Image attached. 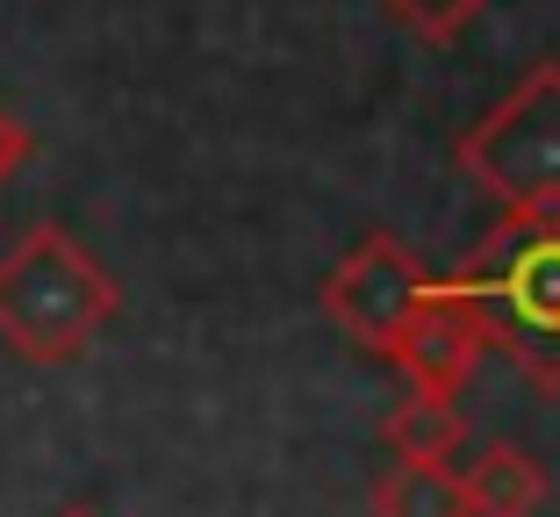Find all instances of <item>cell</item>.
<instances>
[{"label": "cell", "mask_w": 560, "mask_h": 517, "mask_svg": "<svg viewBox=\"0 0 560 517\" xmlns=\"http://www.w3.org/2000/svg\"><path fill=\"white\" fill-rule=\"evenodd\" d=\"M453 166L503 216H560V58H539L495 108L467 122Z\"/></svg>", "instance_id": "3"}, {"label": "cell", "mask_w": 560, "mask_h": 517, "mask_svg": "<svg viewBox=\"0 0 560 517\" xmlns=\"http://www.w3.org/2000/svg\"><path fill=\"white\" fill-rule=\"evenodd\" d=\"M381 8H388L410 36H424V44H460L467 22H475L489 0H381Z\"/></svg>", "instance_id": "9"}, {"label": "cell", "mask_w": 560, "mask_h": 517, "mask_svg": "<svg viewBox=\"0 0 560 517\" xmlns=\"http://www.w3.org/2000/svg\"><path fill=\"white\" fill-rule=\"evenodd\" d=\"M481 352H489V331H481L460 302L439 287V273H431L424 302H417L410 317H402V331L381 345V360L410 381V396H460V388L475 381Z\"/></svg>", "instance_id": "5"}, {"label": "cell", "mask_w": 560, "mask_h": 517, "mask_svg": "<svg viewBox=\"0 0 560 517\" xmlns=\"http://www.w3.org/2000/svg\"><path fill=\"white\" fill-rule=\"evenodd\" d=\"M30 151H36V130H30V122H15L8 108H0V187H8L22 166H30Z\"/></svg>", "instance_id": "10"}, {"label": "cell", "mask_w": 560, "mask_h": 517, "mask_svg": "<svg viewBox=\"0 0 560 517\" xmlns=\"http://www.w3.org/2000/svg\"><path fill=\"white\" fill-rule=\"evenodd\" d=\"M58 517H101V510H86V503H72V510H58Z\"/></svg>", "instance_id": "11"}, {"label": "cell", "mask_w": 560, "mask_h": 517, "mask_svg": "<svg viewBox=\"0 0 560 517\" xmlns=\"http://www.w3.org/2000/svg\"><path fill=\"white\" fill-rule=\"evenodd\" d=\"M460 474V496H467V517H532L546 503V468L532 460L525 446H511V438H495V446H481Z\"/></svg>", "instance_id": "6"}, {"label": "cell", "mask_w": 560, "mask_h": 517, "mask_svg": "<svg viewBox=\"0 0 560 517\" xmlns=\"http://www.w3.org/2000/svg\"><path fill=\"white\" fill-rule=\"evenodd\" d=\"M122 309L116 273L66 231V223H30L0 251V345L30 367H66L94 345Z\"/></svg>", "instance_id": "2"}, {"label": "cell", "mask_w": 560, "mask_h": 517, "mask_svg": "<svg viewBox=\"0 0 560 517\" xmlns=\"http://www.w3.org/2000/svg\"><path fill=\"white\" fill-rule=\"evenodd\" d=\"M424 287H431L424 259H417L396 231H366L360 245H352L346 259L324 273V287H316V295H324V317L338 324L352 345L381 352L388 338L402 331V317L424 302Z\"/></svg>", "instance_id": "4"}, {"label": "cell", "mask_w": 560, "mask_h": 517, "mask_svg": "<svg viewBox=\"0 0 560 517\" xmlns=\"http://www.w3.org/2000/svg\"><path fill=\"white\" fill-rule=\"evenodd\" d=\"M467 438V418H460V396H402L381 424V446L396 460H453Z\"/></svg>", "instance_id": "8"}, {"label": "cell", "mask_w": 560, "mask_h": 517, "mask_svg": "<svg viewBox=\"0 0 560 517\" xmlns=\"http://www.w3.org/2000/svg\"><path fill=\"white\" fill-rule=\"evenodd\" d=\"M439 287L489 331V352H503L539 396H560V216H495Z\"/></svg>", "instance_id": "1"}, {"label": "cell", "mask_w": 560, "mask_h": 517, "mask_svg": "<svg viewBox=\"0 0 560 517\" xmlns=\"http://www.w3.org/2000/svg\"><path fill=\"white\" fill-rule=\"evenodd\" d=\"M366 510L374 517H467L460 474L453 460H388L366 489Z\"/></svg>", "instance_id": "7"}]
</instances>
